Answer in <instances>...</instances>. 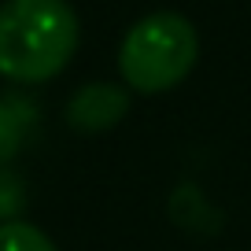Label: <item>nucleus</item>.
<instances>
[{
	"mask_svg": "<svg viewBox=\"0 0 251 251\" xmlns=\"http://www.w3.org/2000/svg\"><path fill=\"white\" fill-rule=\"evenodd\" d=\"M81 41L67 0H4L0 4V74L19 85H41L67 71Z\"/></svg>",
	"mask_w": 251,
	"mask_h": 251,
	"instance_id": "nucleus-1",
	"label": "nucleus"
},
{
	"mask_svg": "<svg viewBox=\"0 0 251 251\" xmlns=\"http://www.w3.org/2000/svg\"><path fill=\"white\" fill-rule=\"evenodd\" d=\"M200 59L196 26L177 11H151L126 30L118 45V74L133 93H170Z\"/></svg>",
	"mask_w": 251,
	"mask_h": 251,
	"instance_id": "nucleus-2",
	"label": "nucleus"
},
{
	"mask_svg": "<svg viewBox=\"0 0 251 251\" xmlns=\"http://www.w3.org/2000/svg\"><path fill=\"white\" fill-rule=\"evenodd\" d=\"M129 111V93L122 85H107V81H93L81 85L78 93L67 100V126L78 133H103L115 122H122Z\"/></svg>",
	"mask_w": 251,
	"mask_h": 251,
	"instance_id": "nucleus-3",
	"label": "nucleus"
},
{
	"mask_svg": "<svg viewBox=\"0 0 251 251\" xmlns=\"http://www.w3.org/2000/svg\"><path fill=\"white\" fill-rule=\"evenodd\" d=\"M0 251H59L52 236L30 222H0Z\"/></svg>",
	"mask_w": 251,
	"mask_h": 251,
	"instance_id": "nucleus-4",
	"label": "nucleus"
},
{
	"mask_svg": "<svg viewBox=\"0 0 251 251\" xmlns=\"http://www.w3.org/2000/svg\"><path fill=\"white\" fill-rule=\"evenodd\" d=\"M26 141V115L19 111V103L0 100V166H8L19 155Z\"/></svg>",
	"mask_w": 251,
	"mask_h": 251,
	"instance_id": "nucleus-5",
	"label": "nucleus"
},
{
	"mask_svg": "<svg viewBox=\"0 0 251 251\" xmlns=\"http://www.w3.org/2000/svg\"><path fill=\"white\" fill-rule=\"evenodd\" d=\"M23 203H26L23 181H19L11 170L0 166V222H15V214L23 211Z\"/></svg>",
	"mask_w": 251,
	"mask_h": 251,
	"instance_id": "nucleus-6",
	"label": "nucleus"
}]
</instances>
